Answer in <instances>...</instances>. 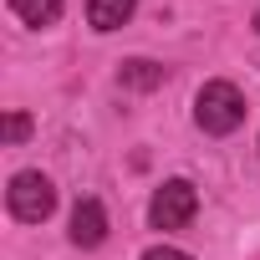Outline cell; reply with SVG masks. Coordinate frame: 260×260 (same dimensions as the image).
Instances as JSON below:
<instances>
[{
  "label": "cell",
  "instance_id": "10",
  "mask_svg": "<svg viewBox=\"0 0 260 260\" xmlns=\"http://www.w3.org/2000/svg\"><path fill=\"white\" fill-rule=\"evenodd\" d=\"M255 31H260V11H255Z\"/></svg>",
  "mask_w": 260,
  "mask_h": 260
},
{
  "label": "cell",
  "instance_id": "6",
  "mask_svg": "<svg viewBox=\"0 0 260 260\" xmlns=\"http://www.w3.org/2000/svg\"><path fill=\"white\" fill-rule=\"evenodd\" d=\"M117 82H122L127 92H153V87H164V67L148 61V56H133V61L117 67Z\"/></svg>",
  "mask_w": 260,
  "mask_h": 260
},
{
  "label": "cell",
  "instance_id": "3",
  "mask_svg": "<svg viewBox=\"0 0 260 260\" xmlns=\"http://www.w3.org/2000/svg\"><path fill=\"white\" fill-rule=\"evenodd\" d=\"M194 214H199V189L189 179H169L164 189H153V204H148L153 230H184Z\"/></svg>",
  "mask_w": 260,
  "mask_h": 260
},
{
  "label": "cell",
  "instance_id": "7",
  "mask_svg": "<svg viewBox=\"0 0 260 260\" xmlns=\"http://www.w3.org/2000/svg\"><path fill=\"white\" fill-rule=\"evenodd\" d=\"M11 11H16L26 26H56L61 0H11Z\"/></svg>",
  "mask_w": 260,
  "mask_h": 260
},
{
  "label": "cell",
  "instance_id": "2",
  "mask_svg": "<svg viewBox=\"0 0 260 260\" xmlns=\"http://www.w3.org/2000/svg\"><path fill=\"white\" fill-rule=\"evenodd\" d=\"M6 209H11L21 224H41V219L56 209V189H51V179H46L41 169H21V174L11 179V189H6Z\"/></svg>",
  "mask_w": 260,
  "mask_h": 260
},
{
  "label": "cell",
  "instance_id": "8",
  "mask_svg": "<svg viewBox=\"0 0 260 260\" xmlns=\"http://www.w3.org/2000/svg\"><path fill=\"white\" fill-rule=\"evenodd\" d=\"M31 138V117L26 112H6V143L16 148V143H26Z\"/></svg>",
  "mask_w": 260,
  "mask_h": 260
},
{
  "label": "cell",
  "instance_id": "4",
  "mask_svg": "<svg viewBox=\"0 0 260 260\" xmlns=\"http://www.w3.org/2000/svg\"><path fill=\"white\" fill-rule=\"evenodd\" d=\"M102 240H107V209L97 199H77V209H72V245L92 250Z\"/></svg>",
  "mask_w": 260,
  "mask_h": 260
},
{
  "label": "cell",
  "instance_id": "1",
  "mask_svg": "<svg viewBox=\"0 0 260 260\" xmlns=\"http://www.w3.org/2000/svg\"><path fill=\"white\" fill-rule=\"evenodd\" d=\"M194 122H199V133L209 138H230L235 127L245 122V97L235 82H204L194 92Z\"/></svg>",
  "mask_w": 260,
  "mask_h": 260
},
{
  "label": "cell",
  "instance_id": "5",
  "mask_svg": "<svg viewBox=\"0 0 260 260\" xmlns=\"http://www.w3.org/2000/svg\"><path fill=\"white\" fill-rule=\"evenodd\" d=\"M133 11H138V0H87V26L107 36V31L133 21Z\"/></svg>",
  "mask_w": 260,
  "mask_h": 260
},
{
  "label": "cell",
  "instance_id": "9",
  "mask_svg": "<svg viewBox=\"0 0 260 260\" xmlns=\"http://www.w3.org/2000/svg\"><path fill=\"white\" fill-rule=\"evenodd\" d=\"M143 260H194L189 250H174V245H153V250H143Z\"/></svg>",
  "mask_w": 260,
  "mask_h": 260
}]
</instances>
